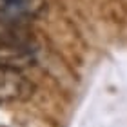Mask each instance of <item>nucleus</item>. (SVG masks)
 <instances>
[{
    "label": "nucleus",
    "mask_w": 127,
    "mask_h": 127,
    "mask_svg": "<svg viewBox=\"0 0 127 127\" xmlns=\"http://www.w3.org/2000/svg\"><path fill=\"white\" fill-rule=\"evenodd\" d=\"M34 64V49L27 44H0V69L22 71Z\"/></svg>",
    "instance_id": "3"
},
{
    "label": "nucleus",
    "mask_w": 127,
    "mask_h": 127,
    "mask_svg": "<svg viewBox=\"0 0 127 127\" xmlns=\"http://www.w3.org/2000/svg\"><path fill=\"white\" fill-rule=\"evenodd\" d=\"M0 44H27L31 45V36L26 26H16L0 20Z\"/></svg>",
    "instance_id": "4"
},
{
    "label": "nucleus",
    "mask_w": 127,
    "mask_h": 127,
    "mask_svg": "<svg viewBox=\"0 0 127 127\" xmlns=\"http://www.w3.org/2000/svg\"><path fill=\"white\" fill-rule=\"evenodd\" d=\"M33 91L34 85L20 71L0 69V102L2 103L26 102L33 96Z\"/></svg>",
    "instance_id": "1"
},
{
    "label": "nucleus",
    "mask_w": 127,
    "mask_h": 127,
    "mask_svg": "<svg viewBox=\"0 0 127 127\" xmlns=\"http://www.w3.org/2000/svg\"><path fill=\"white\" fill-rule=\"evenodd\" d=\"M44 9V0H0V20L26 26Z\"/></svg>",
    "instance_id": "2"
}]
</instances>
